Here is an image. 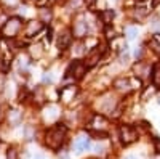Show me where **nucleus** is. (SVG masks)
I'll list each match as a JSON object with an SVG mask.
<instances>
[{
  "label": "nucleus",
  "instance_id": "5701e85b",
  "mask_svg": "<svg viewBox=\"0 0 160 159\" xmlns=\"http://www.w3.org/2000/svg\"><path fill=\"white\" fill-rule=\"evenodd\" d=\"M48 74V72H47ZM43 82H51V76L48 74V76H43Z\"/></svg>",
  "mask_w": 160,
  "mask_h": 159
},
{
  "label": "nucleus",
  "instance_id": "ddd939ff",
  "mask_svg": "<svg viewBox=\"0 0 160 159\" xmlns=\"http://www.w3.org/2000/svg\"><path fill=\"white\" fill-rule=\"evenodd\" d=\"M135 72H136V76H139V77H148V76L151 74V66L146 64V63H138V64L135 66Z\"/></svg>",
  "mask_w": 160,
  "mask_h": 159
},
{
  "label": "nucleus",
  "instance_id": "a211bd4d",
  "mask_svg": "<svg viewBox=\"0 0 160 159\" xmlns=\"http://www.w3.org/2000/svg\"><path fill=\"white\" fill-rule=\"evenodd\" d=\"M7 159H19V157H18V151H16L15 148H10V150L7 151Z\"/></svg>",
  "mask_w": 160,
  "mask_h": 159
},
{
  "label": "nucleus",
  "instance_id": "6e6552de",
  "mask_svg": "<svg viewBox=\"0 0 160 159\" xmlns=\"http://www.w3.org/2000/svg\"><path fill=\"white\" fill-rule=\"evenodd\" d=\"M87 31H88L87 23L82 19V16H78V19L74 23V35H77V37H83V35L87 34Z\"/></svg>",
  "mask_w": 160,
  "mask_h": 159
},
{
  "label": "nucleus",
  "instance_id": "cd10ccee",
  "mask_svg": "<svg viewBox=\"0 0 160 159\" xmlns=\"http://www.w3.org/2000/svg\"><path fill=\"white\" fill-rule=\"evenodd\" d=\"M158 103H160V100H158Z\"/></svg>",
  "mask_w": 160,
  "mask_h": 159
},
{
  "label": "nucleus",
  "instance_id": "6ab92c4d",
  "mask_svg": "<svg viewBox=\"0 0 160 159\" xmlns=\"http://www.w3.org/2000/svg\"><path fill=\"white\" fill-rule=\"evenodd\" d=\"M104 32H106V37H108V39H114V37H115V32H114V29L111 31V26H106Z\"/></svg>",
  "mask_w": 160,
  "mask_h": 159
},
{
  "label": "nucleus",
  "instance_id": "1a4fd4ad",
  "mask_svg": "<svg viewBox=\"0 0 160 159\" xmlns=\"http://www.w3.org/2000/svg\"><path fill=\"white\" fill-rule=\"evenodd\" d=\"M90 148V138L88 137H78L75 141H74V150H75V153H82V151H85V150H88Z\"/></svg>",
  "mask_w": 160,
  "mask_h": 159
},
{
  "label": "nucleus",
  "instance_id": "39448f33",
  "mask_svg": "<svg viewBox=\"0 0 160 159\" xmlns=\"http://www.w3.org/2000/svg\"><path fill=\"white\" fill-rule=\"evenodd\" d=\"M102 51H104V50H99V47H96V48H93V50H90V51L87 53V60H85L87 68H93V66H95V64L101 60Z\"/></svg>",
  "mask_w": 160,
  "mask_h": 159
},
{
  "label": "nucleus",
  "instance_id": "2eb2a0df",
  "mask_svg": "<svg viewBox=\"0 0 160 159\" xmlns=\"http://www.w3.org/2000/svg\"><path fill=\"white\" fill-rule=\"evenodd\" d=\"M152 82L155 87H160V63H157L152 68Z\"/></svg>",
  "mask_w": 160,
  "mask_h": 159
},
{
  "label": "nucleus",
  "instance_id": "7ed1b4c3",
  "mask_svg": "<svg viewBox=\"0 0 160 159\" xmlns=\"http://www.w3.org/2000/svg\"><path fill=\"white\" fill-rule=\"evenodd\" d=\"M87 64L82 63V61H72L69 64V68L66 69V76H72L74 79H82L85 74H87Z\"/></svg>",
  "mask_w": 160,
  "mask_h": 159
},
{
  "label": "nucleus",
  "instance_id": "bb28decb",
  "mask_svg": "<svg viewBox=\"0 0 160 159\" xmlns=\"http://www.w3.org/2000/svg\"><path fill=\"white\" fill-rule=\"evenodd\" d=\"M154 3L157 5V3H160V0H154Z\"/></svg>",
  "mask_w": 160,
  "mask_h": 159
},
{
  "label": "nucleus",
  "instance_id": "b1692460",
  "mask_svg": "<svg viewBox=\"0 0 160 159\" xmlns=\"http://www.w3.org/2000/svg\"><path fill=\"white\" fill-rule=\"evenodd\" d=\"M51 39H53V37H51V29H48V31H47V40L50 42Z\"/></svg>",
  "mask_w": 160,
  "mask_h": 159
},
{
  "label": "nucleus",
  "instance_id": "4be33fe9",
  "mask_svg": "<svg viewBox=\"0 0 160 159\" xmlns=\"http://www.w3.org/2000/svg\"><path fill=\"white\" fill-rule=\"evenodd\" d=\"M95 2H96V0H85V3H87V7H93V5H95Z\"/></svg>",
  "mask_w": 160,
  "mask_h": 159
},
{
  "label": "nucleus",
  "instance_id": "9b49d317",
  "mask_svg": "<svg viewBox=\"0 0 160 159\" xmlns=\"http://www.w3.org/2000/svg\"><path fill=\"white\" fill-rule=\"evenodd\" d=\"M59 95H61V98H62L64 101H71V100H74V95H75V88H74V85H68V87L59 88Z\"/></svg>",
  "mask_w": 160,
  "mask_h": 159
},
{
  "label": "nucleus",
  "instance_id": "f03ea898",
  "mask_svg": "<svg viewBox=\"0 0 160 159\" xmlns=\"http://www.w3.org/2000/svg\"><path fill=\"white\" fill-rule=\"evenodd\" d=\"M22 28V19L19 16H13V18H8L3 26H2V34L3 37L7 39H15L19 32V29Z\"/></svg>",
  "mask_w": 160,
  "mask_h": 159
},
{
  "label": "nucleus",
  "instance_id": "a878e982",
  "mask_svg": "<svg viewBox=\"0 0 160 159\" xmlns=\"http://www.w3.org/2000/svg\"><path fill=\"white\" fill-rule=\"evenodd\" d=\"M125 159H136L135 156H128V157H125Z\"/></svg>",
  "mask_w": 160,
  "mask_h": 159
},
{
  "label": "nucleus",
  "instance_id": "aec40b11",
  "mask_svg": "<svg viewBox=\"0 0 160 159\" xmlns=\"http://www.w3.org/2000/svg\"><path fill=\"white\" fill-rule=\"evenodd\" d=\"M127 34H128V37H130V39H135V37H136V34H138V31H136L135 28H130V29H127Z\"/></svg>",
  "mask_w": 160,
  "mask_h": 159
},
{
  "label": "nucleus",
  "instance_id": "dca6fc26",
  "mask_svg": "<svg viewBox=\"0 0 160 159\" xmlns=\"http://www.w3.org/2000/svg\"><path fill=\"white\" fill-rule=\"evenodd\" d=\"M114 87H117L118 90H127L128 87H130V81L128 79H117V81L114 82Z\"/></svg>",
  "mask_w": 160,
  "mask_h": 159
},
{
  "label": "nucleus",
  "instance_id": "f8f14e48",
  "mask_svg": "<svg viewBox=\"0 0 160 159\" xmlns=\"http://www.w3.org/2000/svg\"><path fill=\"white\" fill-rule=\"evenodd\" d=\"M38 18H40V23H42V24H48L51 21V18H53V13H51L50 8L43 7V8L38 10Z\"/></svg>",
  "mask_w": 160,
  "mask_h": 159
},
{
  "label": "nucleus",
  "instance_id": "4468645a",
  "mask_svg": "<svg viewBox=\"0 0 160 159\" xmlns=\"http://www.w3.org/2000/svg\"><path fill=\"white\" fill-rule=\"evenodd\" d=\"M114 10H102L101 13H99V18H101V21L104 23V26H111V23H112V19H114Z\"/></svg>",
  "mask_w": 160,
  "mask_h": 159
},
{
  "label": "nucleus",
  "instance_id": "423d86ee",
  "mask_svg": "<svg viewBox=\"0 0 160 159\" xmlns=\"http://www.w3.org/2000/svg\"><path fill=\"white\" fill-rule=\"evenodd\" d=\"M71 42H72V32H71L69 29L62 31V32L58 35V48H59L61 51L68 50V47L71 45Z\"/></svg>",
  "mask_w": 160,
  "mask_h": 159
},
{
  "label": "nucleus",
  "instance_id": "20e7f679",
  "mask_svg": "<svg viewBox=\"0 0 160 159\" xmlns=\"http://www.w3.org/2000/svg\"><path fill=\"white\" fill-rule=\"evenodd\" d=\"M120 134V138H122V143L123 145H130L133 143L136 138H138V134H136V129L131 127V125H122L118 130Z\"/></svg>",
  "mask_w": 160,
  "mask_h": 159
},
{
  "label": "nucleus",
  "instance_id": "0eeeda50",
  "mask_svg": "<svg viewBox=\"0 0 160 159\" xmlns=\"http://www.w3.org/2000/svg\"><path fill=\"white\" fill-rule=\"evenodd\" d=\"M91 125H93V130H98V132H104V129L108 127V119L104 116H93L91 119Z\"/></svg>",
  "mask_w": 160,
  "mask_h": 159
},
{
  "label": "nucleus",
  "instance_id": "9d476101",
  "mask_svg": "<svg viewBox=\"0 0 160 159\" xmlns=\"http://www.w3.org/2000/svg\"><path fill=\"white\" fill-rule=\"evenodd\" d=\"M43 28V24L40 21H29L28 24H26V34L28 35H35L37 32H40Z\"/></svg>",
  "mask_w": 160,
  "mask_h": 159
},
{
  "label": "nucleus",
  "instance_id": "393cba45",
  "mask_svg": "<svg viewBox=\"0 0 160 159\" xmlns=\"http://www.w3.org/2000/svg\"><path fill=\"white\" fill-rule=\"evenodd\" d=\"M34 159H43V156H40V154H37V156H35Z\"/></svg>",
  "mask_w": 160,
  "mask_h": 159
},
{
  "label": "nucleus",
  "instance_id": "f3484780",
  "mask_svg": "<svg viewBox=\"0 0 160 159\" xmlns=\"http://www.w3.org/2000/svg\"><path fill=\"white\" fill-rule=\"evenodd\" d=\"M34 135H35V129L32 125H26L24 127V137H26V140H32Z\"/></svg>",
  "mask_w": 160,
  "mask_h": 159
},
{
  "label": "nucleus",
  "instance_id": "412c9836",
  "mask_svg": "<svg viewBox=\"0 0 160 159\" xmlns=\"http://www.w3.org/2000/svg\"><path fill=\"white\" fill-rule=\"evenodd\" d=\"M154 145H155V151L160 153V140L158 138H154Z\"/></svg>",
  "mask_w": 160,
  "mask_h": 159
},
{
  "label": "nucleus",
  "instance_id": "f257e3e1",
  "mask_svg": "<svg viewBox=\"0 0 160 159\" xmlns=\"http://www.w3.org/2000/svg\"><path fill=\"white\" fill-rule=\"evenodd\" d=\"M66 127L62 124H56V125H53L51 129H48L47 132V135H45V141H47V146L51 148V150H58L64 138H66Z\"/></svg>",
  "mask_w": 160,
  "mask_h": 159
}]
</instances>
